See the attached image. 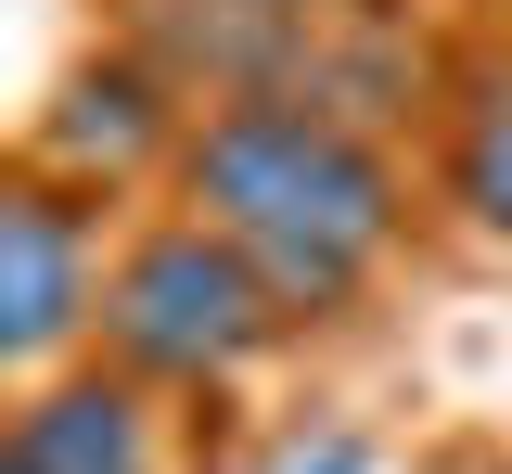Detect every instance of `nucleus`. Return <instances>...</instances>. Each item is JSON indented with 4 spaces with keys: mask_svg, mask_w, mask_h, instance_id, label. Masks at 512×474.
<instances>
[{
    "mask_svg": "<svg viewBox=\"0 0 512 474\" xmlns=\"http://www.w3.org/2000/svg\"><path fill=\"white\" fill-rule=\"evenodd\" d=\"M167 180H180V218L244 257L282 321L359 308L372 270L397 257V231H410L397 154L359 116H320V103H192Z\"/></svg>",
    "mask_w": 512,
    "mask_h": 474,
    "instance_id": "obj_1",
    "label": "nucleus"
},
{
    "mask_svg": "<svg viewBox=\"0 0 512 474\" xmlns=\"http://www.w3.org/2000/svg\"><path fill=\"white\" fill-rule=\"evenodd\" d=\"M103 295V205L52 167H0V385H52L90 346Z\"/></svg>",
    "mask_w": 512,
    "mask_h": 474,
    "instance_id": "obj_3",
    "label": "nucleus"
},
{
    "mask_svg": "<svg viewBox=\"0 0 512 474\" xmlns=\"http://www.w3.org/2000/svg\"><path fill=\"white\" fill-rule=\"evenodd\" d=\"M256 13H372V0H256Z\"/></svg>",
    "mask_w": 512,
    "mask_h": 474,
    "instance_id": "obj_8",
    "label": "nucleus"
},
{
    "mask_svg": "<svg viewBox=\"0 0 512 474\" xmlns=\"http://www.w3.org/2000/svg\"><path fill=\"white\" fill-rule=\"evenodd\" d=\"M90 334H103V372H128L141 398H205V385H244L295 321L256 295V270L231 244H205L192 218H154L103 257Z\"/></svg>",
    "mask_w": 512,
    "mask_h": 474,
    "instance_id": "obj_2",
    "label": "nucleus"
},
{
    "mask_svg": "<svg viewBox=\"0 0 512 474\" xmlns=\"http://www.w3.org/2000/svg\"><path fill=\"white\" fill-rule=\"evenodd\" d=\"M180 90L141 65V52H103V65H77L64 77V103H52V129H39V167H52L64 193H116V180H141V167H167L180 154Z\"/></svg>",
    "mask_w": 512,
    "mask_h": 474,
    "instance_id": "obj_4",
    "label": "nucleus"
},
{
    "mask_svg": "<svg viewBox=\"0 0 512 474\" xmlns=\"http://www.w3.org/2000/svg\"><path fill=\"white\" fill-rule=\"evenodd\" d=\"M0 474H26V462H13V436H0Z\"/></svg>",
    "mask_w": 512,
    "mask_h": 474,
    "instance_id": "obj_9",
    "label": "nucleus"
},
{
    "mask_svg": "<svg viewBox=\"0 0 512 474\" xmlns=\"http://www.w3.org/2000/svg\"><path fill=\"white\" fill-rule=\"evenodd\" d=\"M436 193H448V218H461L487 257H512V26L487 39V52H461V77H448Z\"/></svg>",
    "mask_w": 512,
    "mask_h": 474,
    "instance_id": "obj_6",
    "label": "nucleus"
},
{
    "mask_svg": "<svg viewBox=\"0 0 512 474\" xmlns=\"http://www.w3.org/2000/svg\"><path fill=\"white\" fill-rule=\"evenodd\" d=\"M282 474H372V436H320V449H295Z\"/></svg>",
    "mask_w": 512,
    "mask_h": 474,
    "instance_id": "obj_7",
    "label": "nucleus"
},
{
    "mask_svg": "<svg viewBox=\"0 0 512 474\" xmlns=\"http://www.w3.org/2000/svg\"><path fill=\"white\" fill-rule=\"evenodd\" d=\"M0 436H13L26 474H167V410L141 398L128 372H103V359L90 372H52Z\"/></svg>",
    "mask_w": 512,
    "mask_h": 474,
    "instance_id": "obj_5",
    "label": "nucleus"
}]
</instances>
